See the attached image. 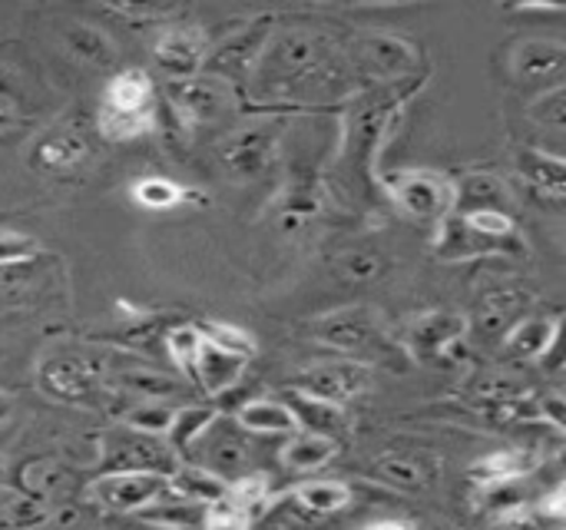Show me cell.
Masks as SVG:
<instances>
[{
    "instance_id": "28",
    "label": "cell",
    "mask_w": 566,
    "mask_h": 530,
    "mask_svg": "<svg viewBox=\"0 0 566 530\" xmlns=\"http://www.w3.org/2000/svg\"><path fill=\"white\" fill-rule=\"evenodd\" d=\"M292 505L302 511V515H312V518H325V515H338L352 505V488L345 481H305L295 488L292 495Z\"/></svg>"
},
{
    "instance_id": "6",
    "label": "cell",
    "mask_w": 566,
    "mask_h": 530,
    "mask_svg": "<svg viewBox=\"0 0 566 530\" xmlns=\"http://www.w3.org/2000/svg\"><path fill=\"white\" fill-rule=\"evenodd\" d=\"M36 388L66 405H90L99 395V368L80 352H53L36 365Z\"/></svg>"
},
{
    "instance_id": "29",
    "label": "cell",
    "mask_w": 566,
    "mask_h": 530,
    "mask_svg": "<svg viewBox=\"0 0 566 530\" xmlns=\"http://www.w3.org/2000/svg\"><path fill=\"white\" fill-rule=\"evenodd\" d=\"M235 422L252 435H295L298 425L292 418V412L282 405V398H255V402H245L239 412H235Z\"/></svg>"
},
{
    "instance_id": "33",
    "label": "cell",
    "mask_w": 566,
    "mask_h": 530,
    "mask_svg": "<svg viewBox=\"0 0 566 530\" xmlns=\"http://www.w3.org/2000/svg\"><path fill=\"white\" fill-rule=\"evenodd\" d=\"M434 252L441 259H448V262H458V259H478V256L507 252V249L497 246V242H491V239H484V236H478V232H471L461 219H454V222L444 226V236H441V242H438Z\"/></svg>"
},
{
    "instance_id": "21",
    "label": "cell",
    "mask_w": 566,
    "mask_h": 530,
    "mask_svg": "<svg viewBox=\"0 0 566 530\" xmlns=\"http://www.w3.org/2000/svg\"><path fill=\"white\" fill-rule=\"evenodd\" d=\"M269 40V20H255L252 27L232 33L212 56H209V70L216 73H245L252 66V60L262 53Z\"/></svg>"
},
{
    "instance_id": "4",
    "label": "cell",
    "mask_w": 566,
    "mask_h": 530,
    "mask_svg": "<svg viewBox=\"0 0 566 530\" xmlns=\"http://www.w3.org/2000/svg\"><path fill=\"white\" fill-rule=\"evenodd\" d=\"M265 63L279 76V83H315V76L332 70V40L315 30H285L272 43Z\"/></svg>"
},
{
    "instance_id": "8",
    "label": "cell",
    "mask_w": 566,
    "mask_h": 530,
    "mask_svg": "<svg viewBox=\"0 0 566 530\" xmlns=\"http://www.w3.org/2000/svg\"><path fill=\"white\" fill-rule=\"evenodd\" d=\"M275 149H279V126L275 123H255V126L235 129L232 136L222 139L219 163L232 179L252 183L272 166Z\"/></svg>"
},
{
    "instance_id": "9",
    "label": "cell",
    "mask_w": 566,
    "mask_h": 530,
    "mask_svg": "<svg viewBox=\"0 0 566 530\" xmlns=\"http://www.w3.org/2000/svg\"><path fill=\"white\" fill-rule=\"evenodd\" d=\"M371 385V372L368 365L361 362H325V365H312L305 368L292 388L302 392V395H312L318 402H328V405H352L355 398H361Z\"/></svg>"
},
{
    "instance_id": "47",
    "label": "cell",
    "mask_w": 566,
    "mask_h": 530,
    "mask_svg": "<svg viewBox=\"0 0 566 530\" xmlns=\"http://www.w3.org/2000/svg\"><path fill=\"white\" fill-rule=\"evenodd\" d=\"M361 530H415L411 521H401V518H381V521H371Z\"/></svg>"
},
{
    "instance_id": "25",
    "label": "cell",
    "mask_w": 566,
    "mask_h": 530,
    "mask_svg": "<svg viewBox=\"0 0 566 530\" xmlns=\"http://www.w3.org/2000/svg\"><path fill=\"white\" fill-rule=\"evenodd\" d=\"M103 106L109 110H126V113H153V80L146 70H119L103 93Z\"/></svg>"
},
{
    "instance_id": "41",
    "label": "cell",
    "mask_w": 566,
    "mask_h": 530,
    "mask_svg": "<svg viewBox=\"0 0 566 530\" xmlns=\"http://www.w3.org/2000/svg\"><path fill=\"white\" fill-rule=\"evenodd\" d=\"M169 422H172V408H169V405H163V402H143V405L129 408V412L123 415V422H119V425L136 428V432H146V435H159V438H166Z\"/></svg>"
},
{
    "instance_id": "7",
    "label": "cell",
    "mask_w": 566,
    "mask_h": 530,
    "mask_svg": "<svg viewBox=\"0 0 566 530\" xmlns=\"http://www.w3.org/2000/svg\"><path fill=\"white\" fill-rule=\"evenodd\" d=\"M169 491V478L143 471H109L86 485V501L109 515H139Z\"/></svg>"
},
{
    "instance_id": "38",
    "label": "cell",
    "mask_w": 566,
    "mask_h": 530,
    "mask_svg": "<svg viewBox=\"0 0 566 530\" xmlns=\"http://www.w3.org/2000/svg\"><path fill=\"white\" fill-rule=\"evenodd\" d=\"M53 518L46 501L36 498H7L0 501V528L3 530H36Z\"/></svg>"
},
{
    "instance_id": "23",
    "label": "cell",
    "mask_w": 566,
    "mask_h": 530,
    "mask_svg": "<svg viewBox=\"0 0 566 530\" xmlns=\"http://www.w3.org/2000/svg\"><path fill=\"white\" fill-rule=\"evenodd\" d=\"M527 309V295L524 292H514V289H494L481 299V309H478V332L488 335V339H501L507 335L521 315Z\"/></svg>"
},
{
    "instance_id": "19",
    "label": "cell",
    "mask_w": 566,
    "mask_h": 530,
    "mask_svg": "<svg viewBox=\"0 0 566 530\" xmlns=\"http://www.w3.org/2000/svg\"><path fill=\"white\" fill-rule=\"evenodd\" d=\"M249 365V358H242V355H232V352H226V349H219V345H212V342H206L202 339V349H199V362H196V378H192V385H199L206 395H222V392H229L239 378H242V368Z\"/></svg>"
},
{
    "instance_id": "11",
    "label": "cell",
    "mask_w": 566,
    "mask_h": 530,
    "mask_svg": "<svg viewBox=\"0 0 566 530\" xmlns=\"http://www.w3.org/2000/svg\"><path fill=\"white\" fill-rule=\"evenodd\" d=\"M153 56L172 83H182V80L199 76V70L206 63V40L192 27H166L156 37Z\"/></svg>"
},
{
    "instance_id": "18",
    "label": "cell",
    "mask_w": 566,
    "mask_h": 530,
    "mask_svg": "<svg viewBox=\"0 0 566 530\" xmlns=\"http://www.w3.org/2000/svg\"><path fill=\"white\" fill-rule=\"evenodd\" d=\"M566 46L557 40H524L511 53V73L524 83L531 80H554L564 73Z\"/></svg>"
},
{
    "instance_id": "27",
    "label": "cell",
    "mask_w": 566,
    "mask_h": 530,
    "mask_svg": "<svg viewBox=\"0 0 566 530\" xmlns=\"http://www.w3.org/2000/svg\"><path fill=\"white\" fill-rule=\"evenodd\" d=\"M335 455H338V441L308 435V432H295V435H289L285 448H282V465L295 475H308V471L325 468Z\"/></svg>"
},
{
    "instance_id": "14",
    "label": "cell",
    "mask_w": 566,
    "mask_h": 530,
    "mask_svg": "<svg viewBox=\"0 0 566 530\" xmlns=\"http://www.w3.org/2000/svg\"><path fill=\"white\" fill-rule=\"evenodd\" d=\"M169 96L176 103V113L192 126L212 123L232 106V96H229L226 83L216 80V76H192V80L172 83Z\"/></svg>"
},
{
    "instance_id": "39",
    "label": "cell",
    "mask_w": 566,
    "mask_h": 530,
    "mask_svg": "<svg viewBox=\"0 0 566 530\" xmlns=\"http://www.w3.org/2000/svg\"><path fill=\"white\" fill-rule=\"evenodd\" d=\"M123 388H129L133 395L139 398H149V402H163V398H172L182 392V385L163 372H153V368H133V372H123L119 375Z\"/></svg>"
},
{
    "instance_id": "45",
    "label": "cell",
    "mask_w": 566,
    "mask_h": 530,
    "mask_svg": "<svg viewBox=\"0 0 566 530\" xmlns=\"http://www.w3.org/2000/svg\"><path fill=\"white\" fill-rule=\"evenodd\" d=\"M534 116H537L541 123L554 126V129H560V126H564V119H566L564 83H557V86H551L547 93H541V100L534 103Z\"/></svg>"
},
{
    "instance_id": "22",
    "label": "cell",
    "mask_w": 566,
    "mask_h": 530,
    "mask_svg": "<svg viewBox=\"0 0 566 530\" xmlns=\"http://www.w3.org/2000/svg\"><path fill=\"white\" fill-rule=\"evenodd\" d=\"M511 202L514 196L507 193L504 179L491 176V173H474V176H464L458 186H454V212H478V209H497V212H507L511 216Z\"/></svg>"
},
{
    "instance_id": "42",
    "label": "cell",
    "mask_w": 566,
    "mask_h": 530,
    "mask_svg": "<svg viewBox=\"0 0 566 530\" xmlns=\"http://www.w3.org/2000/svg\"><path fill=\"white\" fill-rule=\"evenodd\" d=\"M199 332H202L206 342H212V345H219V349H226V352H232V355H242V358H252V355H255V339H252L245 329H239V325L209 322V325H202Z\"/></svg>"
},
{
    "instance_id": "16",
    "label": "cell",
    "mask_w": 566,
    "mask_h": 530,
    "mask_svg": "<svg viewBox=\"0 0 566 530\" xmlns=\"http://www.w3.org/2000/svg\"><path fill=\"white\" fill-rule=\"evenodd\" d=\"M355 60L375 80L405 76L415 63V46L398 37H365L355 46Z\"/></svg>"
},
{
    "instance_id": "37",
    "label": "cell",
    "mask_w": 566,
    "mask_h": 530,
    "mask_svg": "<svg viewBox=\"0 0 566 530\" xmlns=\"http://www.w3.org/2000/svg\"><path fill=\"white\" fill-rule=\"evenodd\" d=\"M23 488H27V495L30 498H36V501H53V498H60V495H66V488H70V475L56 465V461H33V465H27L23 468Z\"/></svg>"
},
{
    "instance_id": "17",
    "label": "cell",
    "mask_w": 566,
    "mask_h": 530,
    "mask_svg": "<svg viewBox=\"0 0 566 530\" xmlns=\"http://www.w3.org/2000/svg\"><path fill=\"white\" fill-rule=\"evenodd\" d=\"M564 322L557 315L551 319H521L504 339H507V355L521 362H544L547 352L560 345Z\"/></svg>"
},
{
    "instance_id": "34",
    "label": "cell",
    "mask_w": 566,
    "mask_h": 530,
    "mask_svg": "<svg viewBox=\"0 0 566 530\" xmlns=\"http://www.w3.org/2000/svg\"><path fill=\"white\" fill-rule=\"evenodd\" d=\"M388 269V259L385 252L371 249V246H355V249H345L338 259H335V276L348 285H365V282H375L381 272Z\"/></svg>"
},
{
    "instance_id": "3",
    "label": "cell",
    "mask_w": 566,
    "mask_h": 530,
    "mask_svg": "<svg viewBox=\"0 0 566 530\" xmlns=\"http://www.w3.org/2000/svg\"><path fill=\"white\" fill-rule=\"evenodd\" d=\"M99 461L103 475L109 471H143V475H163L169 478L179 468V455L166 445L159 435H146L126 425H116L99 441Z\"/></svg>"
},
{
    "instance_id": "26",
    "label": "cell",
    "mask_w": 566,
    "mask_h": 530,
    "mask_svg": "<svg viewBox=\"0 0 566 530\" xmlns=\"http://www.w3.org/2000/svg\"><path fill=\"white\" fill-rule=\"evenodd\" d=\"M202 511H206V505H196V501H189L169 488L159 501L143 508L136 518L143 524H153L159 530H199L202 528Z\"/></svg>"
},
{
    "instance_id": "49",
    "label": "cell",
    "mask_w": 566,
    "mask_h": 530,
    "mask_svg": "<svg viewBox=\"0 0 566 530\" xmlns=\"http://www.w3.org/2000/svg\"><path fill=\"white\" fill-rule=\"evenodd\" d=\"M13 123H17V119H13V113L0 106V133H7V129H10Z\"/></svg>"
},
{
    "instance_id": "13",
    "label": "cell",
    "mask_w": 566,
    "mask_h": 530,
    "mask_svg": "<svg viewBox=\"0 0 566 530\" xmlns=\"http://www.w3.org/2000/svg\"><path fill=\"white\" fill-rule=\"evenodd\" d=\"M83 159H90V136L73 123L50 126L30 146V166L43 173H63L80 166Z\"/></svg>"
},
{
    "instance_id": "12",
    "label": "cell",
    "mask_w": 566,
    "mask_h": 530,
    "mask_svg": "<svg viewBox=\"0 0 566 530\" xmlns=\"http://www.w3.org/2000/svg\"><path fill=\"white\" fill-rule=\"evenodd\" d=\"M468 319L458 312H428L408 329V352L424 362H444L454 345L468 339Z\"/></svg>"
},
{
    "instance_id": "32",
    "label": "cell",
    "mask_w": 566,
    "mask_h": 530,
    "mask_svg": "<svg viewBox=\"0 0 566 530\" xmlns=\"http://www.w3.org/2000/svg\"><path fill=\"white\" fill-rule=\"evenodd\" d=\"M169 488H172L176 495L196 501V505H212V501L226 498V491H229V485H226L222 478H216V475H209L206 468H196V465H189V461L179 465V468L169 475Z\"/></svg>"
},
{
    "instance_id": "24",
    "label": "cell",
    "mask_w": 566,
    "mask_h": 530,
    "mask_svg": "<svg viewBox=\"0 0 566 530\" xmlns=\"http://www.w3.org/2000/svg\"><path fill=\"white\" fill-rule=\"evenodd\" d=\"M63 46L70 50L73 60L93 66V70H109L116 63V43L90 23H66L63 27Z\"/></svg>"
},
{
    "instance_id": "1",
    "label": "cell",
    "mask_w": 566,
    "mask_h": 530,
    "mask_svg": "<svg viewBox=\"0 0 566 530\" xmlns=\"http://www.w3.org/2000/svg\"><path fill=\"white\" fill-rule=\"evenodd\" d=\"M308 335L318 342V345H328L342 355H352V362L358 358L361 365L365 362H378V365H388V368H401V362L408 358V349L395 345V339L385 332L381 319L365 309V305H355V309H338L332 315H322L308 325Z\"/></svg>"
},
{
    "instance_id": "50",
    "label": "cell",
    "mask_w": 566,
    "mask_h": 530,
    "mask_svg": "<svg viewBox=\"0 0 566 530\" xmlns=\"http://www.w3.org/2000/svg\"><path fill=\"white\" fill-rule=\"evenodd\" d=\"M3 475H7V458L0 455V478H3Z\"/></svg>"
},
{
    "instance_id": "46",
    "label": "cell",
    "mask_w": 566,
    "mask_h": 530,
    "mask_svg": "<svg viewBox=\"0 0 566 530\" xmlns=\"http://www.w3.org/2000/svg\"><path fill=\"white\" fill-rule=\"evenodd\" d=\"M17 100V83H13V76H10V70L7 66H0V106L3 110H10V103Z\"/></svg>"
},
{
    "instance_id": "36",
    "label": "cell",
    "mask_w": 566,
    "mask_h": 530,
    "mask_svg": "<svg viewBox=\"0 0 566 530\" xmlns=\"http://www.w3.org/2000/svg\"><path fill=\"white\" fill-rule=\"evenodd\" d=\"M156 123V110L153 113H126V110H109V106H99L96 113V126L106 139H116V143H126V139H136L143 133H149Z\"/></svg>"
},
{
    "instance_id": "40",
    "label": "cell",
    "mask_w": 566,
    "mask_h": 530,
    "mask_svg": "<svg viewBox=\"0 0 566 530\" xmlns=\"http://www.w3.org/2000/svg\"><path fill=\"white\" fill-rule=\"evenodd\" d=\"M166 349H169V358L172 365L192 382L196 378V362H199V349H202V332L192 329V325H176L169 335H166Z\"/></svg>"
},
{
    "instance_id": "30",
    "label": "cell",
    "mask_w": 566,
    "mask_h": 530,
    "mask_svg": "<svg viewBox=\"0 0 566 530\" xmlns=\"http://www.w3.org/2000/svg\"><path fill=\"white\" fill-rule=\"evenodd\" d=\"M531 468H534V458L527 451H494V455L474 461L468 478L478 488H494V485H507V481L527 478Z\"/></svg>"
},
{
    "instance_id": "10",
    "label": "cell",
    "mask_w": 566,
    "mask_h": 530,
    "mask_svg": "<svg viewBox=\"0 0 566 530\" xmlns=\"http://www.w3.org/2000/svg\"><path fill=\"white\" fill-rule=\"evenodd\" d=\"M438 471H441L438 458L424 455V451H388L368 468L371 481H378L391 491H401V495H421V491L434 488Z\"/></svg>"
},
{
    "instance_id": "5",
    "label": "cell",
    "mask_w": 566,
    "mask_h": 530,
    "mask_svg": "<svg viewBox=\"0 0 566 530\" xmlns=\"http://www.w3.org/2000/svg\"><path fill=\"white\" fill-rule=\"evenodd\" d=\"M388 193L415 222H424V226H434L448 212H454V183H448L441 173H431V169L391 173Z\"/></svg>"
},
{
    "instance_id": "48",
    "label": "cell",
    "mask_w": 566,
    "mask_h": 530,
    "mask_svg": "<svg viewBox=\"0 0 566 530\" xmlns=\"http://www.w3.org/2000/svg\"><path fill=\"white\" fill-rule=\"evenodd\" d=\"M10 415H13V395L0 392V425L10 422Z\"/></svg>"
},
{
    "instance_id": "20",
    "label": "cell",
    "mask_w": 566,
    "mask_h": 530,
    "mask_svg": "<svg viewBox=\"0 0 566 530\" xmlns=\"http://www.w3.org/2000/svg\"><path fill=\"white\" fill-rule=\"evenodd\" d=\"M517 169L524 176L527 186L537 189L541 199L560 206L566 196V169L560 156H551V153H541V149H521L517 153Z\"/></svg>"
},
{
    "instance_id": "2",
    "label": "cell",
    "mask_w": 566,
    "mask_h": 530,
    "mask_svg": "<svg viewBox=\"0 0 566 530\" xmlns=\"http://www.w3.org/2000/svg\"><path fill=\"white\" fill-rule=\"evenodd\" d=\"M189 465L206 468L209 475L222 478L226 485L239 481L249 475V461H252V441L249 432L229 418V415H216L206 432L189 445Z\"/></svg>"
},
{
    "instance_id": "35",
    "label": "cell",
    "mask_w": 566,
    "mask_h": 530,
    "mask_svg": "<svg viewBox=\"0 0 566 530\" xmlns=\"http://www.w3.org/2000/svg\"><path fill=\"white\" fill-rule=\"evenodd\" d=\"M219 412L209 408V405H186V408H176L172 412V422H169V432H166V445L176 451V455H186L189 445L206 432V425L216 418Z\"/></svg>"
},
{
    "instance_id": "44",
    "label": "cell",
    "mask_w": 566,
    "mask_h": 530,
    "mask_svg": "<svg viewBox=\"0 0 566 530\" xmlns=\"http://www.w3.org/2000/svg\"><path fill=\"white\" fill-rule=\"evenodd\" d=\"M40 256V246L30 236L20 232H3L0 229V269H23Z\"/></svg>"
},
{
    "instance_id": "43",
    "label": "cell",
    "mask_w": 566,
    "mask_h": 530,
    "mask_svg": "<svg viewBox=\"0 0 566 530\" xmlns=\"http://www.w3.org/2000/svg\"><path fill=\"white\" fill-rule=\"evenodd\" d=\"M252 528V518L226 495L212 505H206L202 511V528L199 530H249Z\"/></svg>"
},
{
    "instance_id": "15",
    "label": "cell",
    "mask_w": 566,
    "mask_h": 530,
    "mask_svg": "<svg viewBox=\"0 0 566 530\" xmlns=\"http://www.w3.org/2000/svg\"><path fill=\"white\" fill-rule=\"evenodd\" d=\"M282 405L292 412L298 432H308V435H322V438H332L338 441L348 428V415L345 408L338 405H328V402H318L312 395H302L295 388H285L282 392Z\"/></svg>"
},
{
    "instance_id": "31",
    "label": "cell",
    "mask_w": 566,
    "mask_h": 530,
    "mask_svg": "<svg viewBox=\"0 0 566 530\" xmlns=\"http://www.w3.org/2000/svg\"><path fill=\"white\" fill-rule=\"evenodd\" d=\"M129 196H133L136 206H143L149 212H169V209H176V206L192 199V193L182 183L166 179V176H143V179H136L129 186Z\"/></svg>"
}]
</instances>
